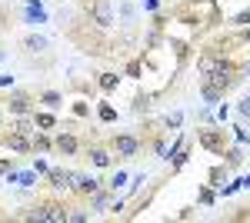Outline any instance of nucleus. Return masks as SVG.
<instances>
[{
	"label": "nucleus",
	"mask_w": 250,
	"mask_h": 223,
	"mask_svg": "<svg viewBox=\"0 0 250 223\" xmlns=\"http://www.w3.org/2000/svg\"><path fill=\"white\" fill-rule=\"evenodd\" d=\"M197 143L210 153H224L227 147V130H217V127H200L197 130Z\"/></svg>",
	"instance_id": "6"
},
{
	"label": "nucleus",
	"mask_w": 250,
	"mask_h": 223,
	"mask_svg": "<svg viewBox=\"0 0 250 223\" xmlns=\"http://www.w3.org/2000/svg\"><path fill=\"white\" fill-rule=\"evenodd\" d=\"M150 100H154V97H150V93H137V97H134V110H137V113L150 110Z\"/></svg>",
	"instance_id": "25"
},
{
	"label": "nucleus",
	"mask_w": 250,
	"mask_h": 223,
	"mask_svg": "<svg viewBox=\"0 0 250 223\" xmlns=\"http://www.w3.org/2000/svg\"><path fill=\"white\" fill-rule=\"evenodd\" d=\"M30 170H34V173H37V177H47V173H50V163H47V160H34V163H30Z\"/></svg>",
	"instance_id": "29"
},
{
	"label": "nucleus",
	"mask_w": 250,
	"mask_h": 223,
	"mask_svg": "<svg viewBox=\"0 0 250 223\" xmlns=\"http://www.w3.org/2000/svg\"><path fill=\"white\" fill-rule=\"evenodd\" d=\"M54 153H63V157H77V153H80L77 133H70V130L57 133V137H54Z\"/></svg>",
	"instance_id": "8"
},
{
	"label": "nucleus",
	"mask_w": 250,
	"mask_h": 223,
	"mask_svg": "<svg viewBox=\"0 0 250 223\" xmlns=\"http://www.w3.org/2000/svg\"><path fill=\"white\" fill-rule=\"evenodd\" d=\"M127 74L134 77V80H140V60H130V63H127Z\"/></svg>",
	"instance_id": "34"
},
{
	"label": "nucleus",
	"mask_w": 250,
	"mask_h": 223,
	"mask_svg": "<svg viewBox=\"0 0 250 223\" xmlns=\"http://www.w3.org/2000/svg\"><path fill=\"white\" fill-rule=\"evenodd\" d=\"M140 183H147V173H137V177H130V186H127V197H134L137 190H140Z\"/></svg>",
	"instance_id": "27"
},
{
	"label": "nucleus",
	"mask_w": 250,
	"mask_h": 223,
	"mask_svg": "<svg viewBox=\"0 0 250 223\" xmlns=\"http://www.w3.org/2000/svg\"><path fill=\"white\" fill-rule=\"evenodd\" d=\"M114 203V190H107V186H100L94 197H90V210L94 213H100V210H107V206Z\"/></svg>",
	"instance_id": "14"
},
{
	"label": "nucleus",
	"mask_w": 250,
	"mask_h": 223,
	"mask_svg": "<svg viewBox=\"0 0 250 223\" xmlns=\"http://www.w3.org/2000/svg\"><path fill=\"white\" fill-rule=\"evenodd\" d=\"M237 40H244V43H250V30H244V34H240Z\"/></svg>",
	"instance_id": "40"
},
{
	"label": "nucleus",
	"mask_w": 250,
	"mask_h": 223,
	"mask_svg": "<svg viewBox=\"0 0 250 223\" xmlns=\"http://www.w3.org/2000/svg\"><path fill=\"white\" fill-rule=\"evenodd\" d=\"M90 220V213H83V210H70L67 213V223H87Z\"/></svg>",
	"instance_id": "32"
},
{
	"label": "nucleus",
	"mask_w": 250,
	"mask_h": 223,
	"mask_svg": "<svg viewBox=\"0 0 250 223\" xmlns=\"http://www.w3.org/2000/svg\"><path fill=\"white\" fill-rule=\"evenodd\" d=\"M217 190H220V197H233V193H237V190H244V186H240V177H237L233 183H227V186H217Z\"/></svg>",
	"instance_id": "31"
},
{
	"label": "nucleus",
	"mask_w": 250,
	"mask_h": 223,
	"mask_svg": "<svg viewBox=\"0 0 250 223\" xmlns=\"http://www.w3.org/2000/svg\"><path fill=\"white\" fill-rule=\"evenodd\" d=\"M97 83H100V90L104 93H114L120 87V74H100L97 77Z\"/></svg>",
	"instance_id": "18"
},
{
	"label": "nucleus",
	"mask_w": 250,
	"mask_h": 223,
	"mask_svg": "<svg viewBox=\"0 0 250 223\" xmlns=\"http://www.w3.org/2000/svg\"><path fill=\"white\" fill-rule=\"evenodd\" d=\"M237 117H240V120H250V93L240 97V103H237Z\"/></svg>",
	"instance_id": "26"
},
{
	"label": "nucleus",
	"mask_w": 250,
	"mask_h": 223,
	"mask_svg": "<svg viewBox=\"0 0 250 223\" xmlns=\"http://www.w3.org/2000/svg\"><path fill=\"white\" fill-rule=\"evenodd\" d=\"M144 10H160V0H140Z\"/></svg>",
	"instance_id": "36"
},
{
	"label": "nucleus",
	"mask_w": 250,
	"mask_h": 223,
	"mask_svg": "<svg viewBox=\"0 0 250 223\" xmlns=\"http://www.w3.org/2000/svg\"><path fill=\"white\" fill-rule=\"evenodd\" d=\"M227 23H230V27H244V23H250V7H247V10H240L237 17H230Z\"/></svg>",
	"instance_id": "30"
},
{
	"label": "nucleus",
	"mask_w": 250,
	"mask_h": 223,
	"mask_svg": "<svg viewBox=\"0 0 250 223\" xmlns=\"http://www.w3.org/2000/svg\"><path fill=\"white\" fill-rule=\"evenodd\" d=\"M47 186H50V190H70V186H74V173H70V170H60V167H50Z\"/></svg>",
	"instance_id": "11"
},
{
	"label": "nucleus",
	"mask_w": 250,
	"mask_h": 223,
	"mask_svg": "<svg viewBox=\"0 0 250 223\" xmlns=\"http://www.w3.org/2000/svg\"><path fill=\"white\" fill-rule=\"evenodd\" d=\"M40 103H43L47 110H60V107H63V93L60 90H43L40 93Z\"/></svg>",
	"instance_id": "16"
},
{
	"label": "nucleus",
	"mask_w": 250,
	"mask_h": 223,
	"mask_svg": "<svg viewBox=\"0 0 250 223\" xmlns=\"http://www.w3.org/2000/svg\"><path fill=\"white\" fill-rule=\"evenodd\" d=\"M227 170H230L227 163H224V167H213L210 173H207V180H210V186H224V183H227Z\"/></svg>",
	"instance_id": "21"
},
{
	"label": "nucleus",
	"mask_w": 250,
	"mask_h": 223,
	"mask_svg": "<svg viewBox=\"0 0 250 223\" xmlns=\"http://www.w3.org/2000/svg\"><path fill=\"white\" fill-rule=\"evenodd\" d=\"M127 183H130V173H127V170H117V173H114V177H110V180H107L104 186H107V190H114V193H117L120 186H127Z\"/></svg>",
	"instance_id": "20"
},
{
	"label": "nucleus",
	"mask_w": 250,
	"mask_h": 223,
	"mask_svg": "<svg viewBox=\"0 0 250 223\" xmlns=\"http://www.w3.org/2000/svg\"><path fill=\"white\" fill-rule=\"evenodd\" d=\"M124 206H127V200H114V203H110V213H114V217H117V213H120Z\"/></svg>",
	"instance_id": "38"
},
{
	"label": "nucleus",
	"mask_w": 250,
	"mask_h": 223,
	"mask_svg": "<svg viewBox=\"0 0 250 223\" xmlns=\"http://www.w3.org/2000/svg\"><path fill=\"white\" fill-rule=\"evenodd\" d=\"M3 123H7V117H3V110H0V127H3Z\"/></svg>",
	"instance_id": "41"
},
{
	"label": "nucleus",
	"mask_w": 250,
	"mask_h": 223,
	"mask_svg": "<svg viewBox=\"0 0 250 223\" xmlns=\"http://www.w3.org/2000/svg\"><path fill=\"white\" fill-rule=\"evenodd\" d=\"M197 200H200V206H213V203H217V193H213L210 186H200V193H197Z\"/></svg>",
	"instance_id": "24"
},
{
	"label": "nucleus",
	"mask_w": 250,
	"mask_h": 223,
	"mask_svg": "<svg viewBox=\"0 0 250 223\" xmlns=\"http://www.w3.org/2000/svg\"><path fill=\"white\" fill-rule=\"evenodd\" d=\"M87 20L94 23L100 34H110L117 27V14H114V0H94L87 7Z\"/></svg>",
	"instance_id": "2"
},
{
	"label": "nucleus",
	"mask_w": 250,
	"mask_h": 223,
	"mask_svg": "<svg viewBox=\"0 0 250 223\" xmlns=\"http://www.w3.org/2000/svg\"><path fill=\"white\" fill-rule=\"evenodd\" d=\"M67 206L57 200H43V203L27 206L23 213H14V220H37V223H67Z\"/></svg>",
	"instance_id": "1"
},
{
	"label": "nucleus",
	"mask_w": 250,
	"mask_h": 223,
	"mask_svg": "<svg viewBox=\"0 0 250 223\" xmlns=\"http://www.w3.org/2000/svg\"><path fill=\"white\" fill-rule=\"evenodd\" d=\"M17 167V163H14V160H10V157H3V160H0V173H10V170Z\"/></svg>",
	"instance_id": "35"
},
{
	"label": "nucleus",
	"mask_w": 250,
	"mask_h": 223,
	"mask_svg": "<svg viewBox=\"0 0 250 223\" xmlns=\"http://www.w3.org/2000/svg\"><path fill=\"white\" fill-rule=\"evenodd\" d=\"M167 130H180V123H184V110H173V113H167L164 120H160Z\"/></svg>",
	"instance_id": "23"
},
{
	"label": "nucleus",
	"mask_w": 250,
	"mask_h": 223,
	"mask_svg": "<svg viewBox=\"0 0 250 223\" xmlns=\"http://www.w3.org/2000/svg\"><path fill=\"white\" fill-rule=\"evenodd\" d=\"M104 186V180H97V177H90V173H74V193H80V197H94L97 190Z\"/></svg>",
	"instance_id": "9"
},
{
	"label": "nucleus",
	"mask_w": 250,
	"mask_h": 223,
	"mask_svg": "<svg viewBox=\"0 0 250 223\" xmlns=\"http://www.w3.org/2000/svg\"><path fill=\"white\" fill-rule=\"evenodd\" d=\"M30 150L34 153H54V137H47V130L30 133Z\"/></svg>",
	"instance_id": "13"
},
{
	"label": "nucleus",
	"mask_w": 250,
	"mask_h": 223,
	"mask_svg": "<svg viewBox=\"0 0 250 223\" xmlns=\"http://www.w3.org/2000/svg\"><path fill=\"white\" fill-rule=\"evenodd\" d=\"M0 147L14 150V153H34V150H30V137L20 133V130H10V127L0 133Z\"/></svg>",
	"instance_id": "7"
},
{
	"label": "nucleus",
	"mask_w": 250,
	"mask_h": 223,
	"mask_svg": "<svg viewBox=\"0 0 250 223\" xmlns=\"http://www.w3.org/2000/svg\"><path fill=\"white\" fill-rule=\"evenodd\" d=\"M240 74H244V77H250V60H247V63H240Z\"/></svg>",
	"instance_id": "39"
},
{
	"label": "nucleus",
	"mask_w": 250,
	"mask_h": 223,
	"mask_svg": "<svg viewBox=\"0 0 250 223\" xmlns=\"http://www.w3.org/2000/svg\"><path fill=\"white\" fill-rule=\"evenodd\" d=\"M20 43H23L27 54H47V50H50V40L43 37V34H27Z\"/></svg>",
	"instance_id": "12"
},
{
	"label": "nucleus",
	"mask_w": 250,
	"mask_h": 223,
	"mask_svg": "<svg viewBox=\"0 0 250 223\" xmlns=\"http://www.w3.org/2000/svg\"><path fill=\"white\" fill-rule=\"evenodd\" d=\"M90 3H94V0H83V7H90Z\"/></svg>",
	"instance_id": "43"
},
{
	"label": "nucleus",
	"mask_w": 250,
	"mask_h": 223,
	"mask_svg": "<svg viewBox=\"0 0 250 223\" xmlns=\"http://www.w3.org/2000/svg\"><path fill=\"white\" fill-rule=\"evenodd\" d=\"M97 113H100L104 123H114V120H117V110L110 107V100H100V103H97Z\"/></svg>",
	"instance_id": "22"
},
{
	"label": "nucleus",
	"mask_w": 250,
	"mask_h": 223,
	"mask_svg": "<svg viewBox=\"0 0 250 223\" xmlns=\"http://www.w3.org/2000/svg\"><path fill=\"white\" fill-rule=\"evenodd\" d=\"M87 160H90V163H94L97 170H107L110 167V163H114V150H107V147H90V143H87Z\"/></svg>",
	"instance_id": "10"
},
{
	"label": "nucleus",
	"mask_w": 250,
	"mask_h": 223,
	"mask_svg": "<svg viewBox=\"0 0 250 223\" xmlns=\"http://www.w3.org/2000/svg\"><path fill=\"white\" fill-rule=\"evenodd\" d=\"M74 113H77V117H90V103H87V100H77V103H74Z\"/></svg>",
	"instance_id": "33"
},
{
	"label": "nucleus",
	"mask_w": 250,
	"mask_h": 223,
	"mask_svg": "<svg viewBox=\"0 0 250 223\" xmlns=\"http://www.w3.org/2000/svg\"><path fill=\"white\" fill-rule=\"evenodd\" d=\"M14 80H17L14 74H0V87H14Z\"/></svg>",
	"instance_id": "37"
},
{
	"label": "nucleus",
	"mask_w": 250,
	"mask_h": 223,
	"mask_svg": "<svg viewBox=\"0 0 250 223\" xmlns=\"http://www.w3.org/2000/svg\"><path fill=\"white\" fill-rule=\"evenodd\" d=\"M220 157H227V167H240V163H244V150L240 147H224V153H220Z\"/></svg>",
	"instance_id": "19"
},
{
	"label": "nucleus",
	"mask_w": 250,
	"mask_h": 223,
	"mask_svg": "<svg viewBox=\"0 0 250 223\" xmlns=\"http://www.w3.org/2000/svg\"><path fill=\"white\" fill-rule=\"evenodd\" d=\"M3 107H7L10 117H30V113L37 110V107H34V97L23 93V90H14V87H10V97L3 100Z\"/></svg>",
	"instance_id": "4"
},
{
	"label": "nucleus",
	"mask_w": 250,
	"mask_h": 223,
	"mask_svg": "<svg viewBox=\"0 0 250 223\" xmlns=\"http://www.w3.org/2000/svg\"><path fill=\"white\" fill-rule=\"evenodd\" d=\"M20 20L30 23V27H43V23H50V14H47L43 0H23L20 3Z\"/></svg>",
	"instance_id": "5"
},
{
	"label": "nucleus",
	"mask_w": 250,
	"mask_h": 223,
	"mask_svg": "<svg viewBox=\"0 0 250 223\" xmlns=\"http://www.w3.org/2000/svg\"><path fill=\"white\" fill-rule=\"evenodd\" d=\"M34 123H37V130H54L57 117H54V110H34Z\"/></svg>",
	"instance_id": "15"
},
{
	"label": "nucleus",
	"mask_w": 250,
	"mask_h": 223,
	"mask_svg": "<svg viewBox=\"0 0 250 223\" xmlns=\"http://www.w3.org/2000/svg\"><path fill=\"white\" fill-rule=\"evenodd\" d=\"M230 130H233V137H237V143H240V147H244V143H250V133L244 130V123H233Z\"/></svg>",
	"instance_id": "28"
},
{
	"label": "nucleus",
	"mask_w": 250,
	"mask_h": 223,
	"mask_svg": "<svg viewBox=\"0 0 250 223\" xmlns=\"http://www.w3.org/2000/svg\"><path fill=\"white\" fill-rule=\"evenodd\" d=\"M147 147L140 137H134V133H114L110 137V150H114L117 157H124V160H134L140 150Z\"/></svg>",
	"instance_id": "3"
},
{
	"label": "nucleus",
	"mask_w": 250,
	"mask_h": 223,
	"mask_svg": "<svg viewBox=\"0 0 250 223\" xmlns=\"http://www.w3.org/2000/svg\"><path fill=\"white\" fill-rule=\"evenodd\" d=\"M200 97H204V100H207V103H220V100H224V90H217V87H213V83H207V80H200Z\"/></svg>",
	"instance_id": "17"
},
{
	"label": "nucleus",
	"mask_w": 250,
	"mask_h": 223,
	"mask_svg": "<svg viewBox=\"0 0 250 223\" xmlns=\"http://www.w3.org/2000/svg\"><path fill=\"white\" fill-rule=\"evenodd\" d=\"M0 60H7V50H3V47H0Z\"/></svg>",
	"instance_id": "42"
}]
</instances>
